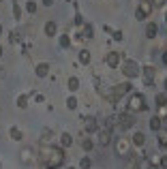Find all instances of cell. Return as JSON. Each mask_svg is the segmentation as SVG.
<instances>
[{
	"instance_id": "cell-11",
	"label": "cell",
	"mask_w": 167,
	"mask_h": 169,
	"mask_svg": "<svg viewBox=\"0 0 167 169\" xmlns=\"http://www.w3.org/2000/svg\"><path fill=\"white\" fill-rule=\"evenodd\" d=\"M92 32H94V30H92V26L86 24V26L82 28V32H79V39H92V36H94Z\"/></svg>"
},
{
	"instance_id": "cell-33",
	"label": "cell",
	"mask_w": 167,
	"mask_h": 169,
	"mask_svg": "<svg viewBox=\"0 0 167 169\" xmlns=\"http://www.w3.org/2000/svg\"><path fill=\"white\" fill-rule=\"evenodd\" d=\"M165 4V0H154V7H163Z\"/></svg>"
},
{
	"instance_id": "cell-40",
	"label": "cell",
	"mask_w": 167,
	"mask_h": 169,
	"mask_svg": "<svg viewBox=\"0 0 167 169\" xmlns=\"http://www.w3.org/2000/svg\"><path fill=\"white\" fill-rule=\"evenodd\" d=\"M0 56H2V47H0Z\"/></svg>"
},
{
	"instance_id": "cell-5",
	"label": "cell",
	"mask_w": 167,
	"mask_h": 169,
	"mask_svg": "<svg viewBox=\"0 0 167 169\" xmlns=\"http://www.w3.org/2000/svg\"><path fill=\"white\" fill-rule=\"evenodd\" d=\"M129 90H131V84H129V82H122V84L114 86V101H118L120 97H124Z\"/></svg>"
},
{
	"instance_id": "cell-12",
	"label": "cell",
	"mask_w": 167,
	"mask_h": 169,
	"mask_svg": "<svg viewBox=\"0 0 167 169\" xmlns=\"http://www.w3.org/2000/svg\"><path fill=\"white\" fill-rule=\"evenodd\" d=\"M148 124H150V129H152V131H161V126H163V122H161V118H159V116H152Z\"/></svg>"
},
{
	"instance_id": "cell-19",
	"label": "cell",
	"mask_w": 167,
	"mask_h": 169,
	"mask_svg": "<svg viewBox=\"0 0 167 169\" xmlns=\"http://www.w3.org/2000/svg\"><path fill=\"white\" fill-rule=\"evenodd\" d=\"M17 107H19V109L28 107V97H24V94H22V97H17Z\"/></svg>"
},
{
	"instance_id": "cell-4",
	"label": "cell",
	"mask_w": 167,
	"mask_h": 169,
	"mask_svg": "<svg viewBox=\"0 0 167 169\" xmlns=\"http://www.w3.org/2000/svg\"><path fill=\"white\" fill-rule=\"evenodd\" d=\"M150 13H152V2L142 0V2H139V7H137V11H135V17H137V19H146Z\"/></svg>"
},
{
	"instance_id": "cell-36",
	"label": "cell",
	"mask_w": 167,
	"mask_h": 169,
	"mask_svg": "<svg viewBox=\"0 0 167 169\" xmlns=\"http://www.w3.org/2000/svg\"><path fill=\"white\" fill-rule=\"evenodd\" d=\"M148 169H159V167H154V165H150V167H148Z\"/></svg>"
},
{
	"instance_id": "cell-10",
	"label": "cell",
	"mask_w": 167,
	"mask_h": 169,
	"mask_svg": "<svg viewBox=\"0 0 167 169\" xmlns=\"http://www.w3.org/2000/svg\"><path fill=\"white\" fill-rule=\"evenodd\" d=\"M35 73H36V77H45V75H47V73H49V64H45V62H41V64H36Z\"/></svg>"
},
{
	"instance_id": "cell-21",
	"label": "cell",
	"mask_w": 167,
	"mask_h": 169,
	"mask_svg": "<svg viewBox=\"0 0 167 169\" xmlns=\"http://www.w3.org/2000/svg\"><path fill=\"white\" fill-rule=\"evenodd\" d=\"M156 105H159V107H165L167 105V97L165 94H159V97H156Z\"/></svg>"
},
{
	"instance_id": "cell-35",
	"label": "cell",
	"mask_w": 167,
	"mask_h": 169,
	"mask_svg": "<svg viewBox=\"0 0 167 169\" xmlns=\"http://www.w3.org/2000/svg\"><path fill=\"white\" fill-rule=\"evenodd\" d=\"M163 64H167V54H163Z\"/></svg>"
},
{
	"instance_id": "cell-15",
	"label": "cell",
	"mask_w": 167,
	"mask_h": 169,
	"mask_svg": "<svg viewBox=\"0 0 167 169\" xmlns=\"http://www.w3.org/2000/svg\"><path fill=\"white\" fill-rule=\"evenodd\" d=\"M67 88H69L71 92H75V90L79 88V79H77V77H71V79L67 82Z\"/></svg>"
},
{
	"instance_id": "cell-37",
	"label": "cell",
	"mask_w": 167,
	"mask_h": 169,
	"mask_svg": "<svg viewBox=\"0 0 167 169\" xmlns=\"http://www.w3.org/2000/svg\"><path fill=\"white\" fill-rule=\"evenodd\" d=\"M165 24H167V11H165Z\"/></svg>"
},
{
	"instance_id": "cell-1",
	"label": "cell",
	"mask_w": 167,
	"mask_h": 169,
	"mask_svg": "<svg viewBox=\"0 0 167 169\" xmlns=\"http://www.w3.org/2000/svg\"><path fill=\"white\" fill-rule=\"evenodd\" d=\"M41 161L47 169H58L64 163V150L62 148H45L41 154Z\"/></svg>"
},
{
	"instance_id": "cell-22",
	"label": "cell",
	"mask_w": 167,
	"mask_h": 169,
	"mask_svg": "<svg viewBox=\"0 0 167 169\" xmlns=\"http://www.w3.org/2000/svg\"><path fill=\"white\" fill-rule=\"evenodd\" d=\"M82 148L86 150V152H88V150H92V141H90L88 137H84V139H82Z\"/></svg>"
},
{
	"instance_id": "cell-34",
	"label": "cell",
	"mask_w": 167,
	"mask_h": 169,
	"mask_svg": "<svg viewBox=\"0 0 167 169\" xmlns=\"http://www.w3.org/2000/svg\"><path fill=\"white\" fill-rule=\"evenodd\" d=\"M51 2H54V0H43V4H45V7H51Z\"/></svg>"
},
{
	"instance_id": "cell-3",
	"label": "cell",
	"mask_w": 167,
	"mask_h": 169,
	"mask_svg": "<svg viewBox=\"0 0 167 169\" xmlns=\"http://www.w3.org/2000/svg\"><path fill=\"white\" fill-rule=\"evenodd\" d=\"M148 109V105H146V98L142 97V94H133L131 101H129V111H146Z\"/></svg>"
},
{
	"instance_id": "cell-14",
	"label": "cell",
	"mask_w": 167,
	"mask_h": 169,
	"mask_svg": "<svg viewBox=\"0 0 167 169\" xmlns=\"http://www.w3.org/2000/svg\"><path fill=\"white\" fill-rule=\"evenodd\" d=\"M71 144H73V137L69 133H64L62 137H60V145H62V148H69Z\"/></svg>"
},
{
	"instance_id": "cell-26",
	"label": "cell",
	"mask_w": 167,
	"mask_h": 169,
	"mask_svg": "<svg viewBox=\"0 0 167 169\" xmlns=\"http://www.w3.org/2000/svg\"><path fill=\"white\" fill-rule=\"evenodd\" d=\"M67 107H69V109H75V107H77V98H67Z\"/></svg>"
},
{
	"instance_id": "cell-9",
	"label": "cell",
	"mask_w": 167,
	"mask_h": 169,
	"mask_svg": "<svg viewBox=\"0 0 167 169\" xmlns=\"http://www.w3.org/2000/svg\"><path fill=\"white\" fill-rule=\"evenodd\" d=\"M109 141H111V131H109V129L101 131V135H99V144L101 145H109Z\"/></svg>"
},
{
	"instance_id": "cell-31",
	"label": "cell",
	"mask_w": 167,
	"mask_h": 169,
	"mask_svg": "<svg viewBox=\"0 0 167 169\" xmlns=\"http://www.w3.org/2000/svg\"><path fill=\"white\" fill-rule=\"evenodd\" d=\"M161 169H167V156H161Z\"/></svg>"
},
{
	"instance_id": "cell-20",
	"label": "cell",
	"mask_w": 167,
	"mask_h": 169,
	"mask_svg": "<svg viewBox=\"0 0 167 169\" xmlns=\"http://www.w3.org/2000/svg\"><path fill=\"white\" fill-rule=\"evenodd\" d=\"M11 139H15V141H22V131H19V129H11Z\"/></svg>"
},
{
	"instance_id": "cell-6",
	"label": "cell",
	"mask_w": 167,
	"mask_h": 169,
	"mask_svg": "<svg viewBox=\"0 0 167 169\" xmlns=\"http://www.w3.org/2000/svg\"><path fill=\"white\" fill-rule=\"evenodd\" d=\"M84 131H86V133H96V131H99V122H96V118H92V116L84 118Z\"/></svg>"
},
{
	"instance_id": "cell-27",
	"label": "cell",
	"mask_w": 167,
	"mask_h": 169,
	"mask_svg": "<svg viewBox=\"0 0 167 169\" xmlns=\"http://www.w3.org/2000/svg\"><path fill=\"white\" fill-rule=\"evenodd\" d=\"M13 15H15V19H17V17H22V9H19V4H17V2L13 4Z\"/></svg>"
},
{
	"instance_id": "cell-23",
	"label": "cell",
	"mask_w": 167,
	"mask_h": 169,
	"mask_svg": "<svg viewBox=\"0 0 167 169\" xmlns=\"http://www.w3.org/2000/svg\"><path fill=\"white\" fill-rule=\"evenodd\" d=\"M60 45H62V47H69V45H71V39H69V34H62V36H60Z\"/></svg>"
},
{
	"instance_id": "cell-30",
	"label": "cell",
	"mask_w": 167,
	"mask_h": 169,
	"mask_svg": "<svg viewBox=\"0 0 167 169\" xmlns=\"http://www.w3.org/2000/svg\"><path fill=\"white\" fill-rule=\"evenodd\" d=\"M75 24H77V26H82V24H84V17H82V15H79V13L75 15Z\"/></svg>"
},
{
	"instance_id": "cell-8",
	"label": "cell",
	"mask_w": 167,
	"mask_h": 169,
	"mask_svg": "<svg viewBox=\"0 0 167 169\" xmlns=\"http://www.w3.org/2000/svg\"><path fill=\"white\" fill-rule=\"evenodd\" d=\"M105 62H107L111 69H116V66H118V62H120V54H118V51H109L107 58H105Z\"/></svg>"
},
{
	"instance_id": "cell-7",
	"label": "cell",
	"mask_w": 167,
	"mask_h": 169,
	"mask_svg": "<svg viewBox=\"0 0 167 169\" xmlns=\"http://www.w3.org/2000/svg\"><path fill=\"white\" fill-rule=\"evenodd\" d=\"M154 75H156V69H154V66H143V84H146V86H152V82H154Z\"/></svg>"
},
{
	"instance_id": "cell-13",
	"label": "cell",
	"mask_w": 167,
	"mask_h": 169,
	"mask_svg": "<svg viewBox=\"0 0 167 169\" xmlns=\"http://www.w3.org/2000/svg\"><path fill=\"white\" fill-rule=\"evenodd\" d=\"M159 34V28H156V24L152 22V24L146 26V36H150V39H154V36Z\"/></svg>"
},
{
	"instance_id": "cell-18",
	"label": "cell",
	"mask_w": 167,
	"mask_h": 169,
	"mask_svg": "<svg viewBox=\"0 0 167 169\" xmlns=\"http://www.w3.org/2000/svg\"><path fill=\"white\" fill-rule=\"evenodd\" d=\"M143 141H146L143 133H135V135H133V144H135V145H143Z\"/></svg>"
},
{
	"instance_id": "cell-41",
	"label": "cell",
	"mask_w": 167,
	"mask_h": 169,
	"mask_svg": "<svg viewBox=\"0 0 167 169\" xmlns=\"http://www.w3.org/2000/svg\"><path fill=\"white\" fill-rule=\"evenodd\" d=\"M69 169H75V167H69Z\"/></svg>"
},
{
	"instance_id": "cell-25",
	"label": "cell",
	"mask_w": 167,
	"mask_h": 169,
	"mask_svg": "<svg viewBox=\"0 0 167 169\" xmlns=\"http://www.w3.org/2000/svg\"><path fill=\"white\" fill-rule=\"evenodd\" d=\"M159 145H161V148H167V133H161V137H159Z\"/></svg>"
},
{
	"instance_id": "cell-24",
	"label": "cell",
	"mask_w": 167,
	"mask_h": 169,
	"mask_svg": "<svg viewBox=\"0 0 167 169\" xmlns=\"http://www.w3.org/2000/svg\"><path fill=\"white\" fill-rule=\"evenodd\" d=\"M26 9H28V13H35V11H36L35 0H28V2H26Z\"/></svg>"
},
{
	"instance_id": "cell-39",
	"label": "cell",
	"mask_w": 167,
	"mask_h": 169,
	"mask_svg": "<svg viewBox=\"0 0 167 169\" xmlns=\"http://www.w3.org/2000/svg\"><path fill=\"white\" fill-rule=\"evenodd\" d=\"M0 34H2V26H0Z\"/></svg>"
},
{
	"instance_id": "cell-17",
	"label": "cell",
	"mask_w": 167,
	"mask_h": 169,
	"mask_svg": "<svg viewBox=\"0 0 167 169\" xmlns=\"http://www.w3.org/2000/svg\"><path fill=\"white\" fill-rule=\"evenodd\" d=\"M79 62H82V64H88V62H90V51H88V49H82V51H79Z\"/></svg>"
},
{
	"instance_id": "cell-28",
	"label": "cell",
	"mask_w": 167,
	"mask_h": 169,
	"mask_svg": "<svg viewBox=\"0 0 167 169\" xmlns=\"http://www.w3.org/2000/svg\"><path fill=\"white\" fill-rule=\"evenodd\" d=\"M79 165H82V169H90L92 163H90V158H82V161H79Z\"/></svg>"
},
{
	"instance_id": "cell-29",
	"label": "cell",
	"mask_w": 167,
	"mask_h": 169,
	"mask_svg": "<svg viewBox=\"0 0 167 169\" xmlns=\"http://www.w3.org/2000/svg\"><path fill=\"white\" fill-rule=\"evenodd\" d=\"M22 163H30V150H24L22 152Z\"/></svg>"
},
{
	"instance_id": "cell-38",
	"label": "cell",
	"mask_w": 167,
	"mask_h": 169,
	"mask_svg": "<svg viewBox=\"0 0 167 169\" xmlns=\"http://www.w3.org/2000/svg\"><path fill=\"white\" fill-rule=\"evenodd\" d=\"M165 90H167V79H165Z\"/></svg>"
},
{
	"instance_id": "cell-32",
	"label": "cell",
	"mask_w": 167,
	"mask_h": 169,
	"mask_svg": "<svg viewBox=\"0 0 167 169\" xmlns=\"http://www.w3.org/2000/svg\"><path fill=\"white\" fill-rule=\"evenodd\" d=\"M114 39H118V41H122V32H120V30H116V32H114Z\"/></svg>"
},
{
	"instance_id": "cell-2",
	"label": "cell",
	"mask_w": 167,
	"mask_h": 169,
	"mask_svg": "<svg viewBox=\"0 0 167 169\" xmlns=\"http://www.w3.org/2000/svg\"><path fill=\"white\" fill-rule=\"evenodd\" d=\"M122 73H124V77L133 79V77H137V75L142 73V66H139L137 62H133V60H127L122 64Z\"/></svg>"
},
{
	"instance_id": "cell-16",
	"label": "cell",
	"mask_w": 167,
	"mask_h": 169,
	"mask_svg": "<svg viewBox=\"0 0 167 169\" xmlns=\"http://www.w3.org/2000/svg\"><path fill=\"white\" fill-rule=\"evenodd\" d=\"M56 30H58V28H56L54 22H47V24H45V34H47V36H54V34H56Z\"/></svg>"
}]
</instances>
